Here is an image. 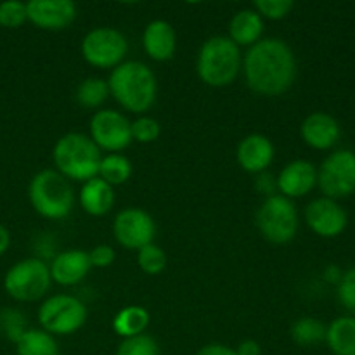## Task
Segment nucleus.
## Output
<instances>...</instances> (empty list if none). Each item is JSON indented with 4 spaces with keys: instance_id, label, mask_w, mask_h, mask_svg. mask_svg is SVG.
Masks as SVG:
<instances>
[{
    "instance_id": "obj_39",
    "label": "nucleus",
    "mask_w": 355,
    "mask_h": 355,
    "mask_svg": "<svg viewBox=\"0 0 355 355\" xmlns=\"http://www.w3.org/2000/svg\"><path fill=\"white\" fill-rule=\"evenodd\" d=\"M324 277H326V281H329V283H340L343 277V274L336 266H329L328 269L324 270Z\"/></svg>"
},
{
    "instance_id": "obj_9",
    "label": "nucleus",
    "mask_w": 355,
    "mask_h": 355,
    "mask_svg": "<svg viewBox=\"0 0 355 355\" xmlns=\"http://www.w3.org/2000/svg\"><path fill=\"white\" fill-rule=\"evenodd\" d=\"M128 42L121 31L114 28H94L83 37L82 55L90 66L101 69L116 68L125 61Z\"/></svg>"
},
{
    "instance_id": "obj_32",
    "label": "nucleus",
    "mask_w": 355,
    "mask_h": 355,
    "mask_svg": "<svg viewBox=\"0 0 355 355\" xmlns=\"http://www.w3.org/2000/svg\"><path fill=\"white\" fill-rule=\"evenodd\" d=\"M26 21V3L19 2V0H7V2L0 3V26L14 30Z\"/></svg>"
},
{
    "instance_id": "obj_30",
    "label": "nucleus",
    "mask_w": 355,
    "mask_h": 355,
    "mask_svg": "<svg viewBox=\"0 0 355 355\" xmlns=\"http://www.w3.org/2000/svg\"><path fill=\"white\" fill-rule=\"evenodd\" d=\"M0 328L6 333L7 338L12 340L14 343L19 342L21 336L30 329L26 318L16 309H6V311L0 312Z\"/></svg>"
},
{
    "instance_id": "obj_22",
    "label": "nucleus",
    "mask_w": 355,
    "mask_h": 355,
    "mask_svg": "<svg viewBox=\"0 0 355 355\" xmlns=\"http://www.w3.org/2000/svg\"><path fill=\"white\" fill-rule=\"evenodd\" d=\"M326 343L335 355H355V318H338L326 328Z\"/></svg>"
},
{
    "instance_id": "obj_8",
    "label": "nucleus",
    "mask_w": 355,
    "mask_h": 355,
    "mask_svg": "<svg viewBox=\"0 0 355 355\" xmlns=\"http://www.w3.org/2000/svg\"><path fill=\"white\" fill-rule=\"evenodd\" d=\"M87 321V307L73 295H54L38 309V322L49 335H73L83 328Z\"/></svg>"
},
{
    "instance_id": "obj_15",
    "label": "nucleus",
    "mask_w": 355,
    "mask_h": 355,
    "mask_svg": "<svg viewBox=\"0 0 355 355\" xmlns=\"http://www.w3.org/2000/svg\"><path fill=\"white\" fill-rule=\"evenodd\" d=\"M318 184V170L307 159H295L288 163L276 179V186L281 196L302 198L311 193Z\"/></svg>"
},
{
    "instance_id": "obj_6",
    "label": "nucleus",
    "mask_w": 355,
    "mask_h": 355,
    "mask_svg": "<svg viewBox=\"0 0 355 355\" xmlns=\"http://www.w3.org/2000/svg\"><path fill=\"white\" fill-rule=\"evenodd\" d=\"M255 224L267 241L274 245L290 243L298 231L297 208L288 198L272 194L257 210Z\"/></svg>"
},
{
    "instance_id": "obj_12",
    "label": "nucleus",
    "mask_w": 355,
    "mask_h": 355,
    "mask_svg": "<svg viewBox=\"0 0 355 355\" xmlns=\"http://www.w3.org/2000/svg\"><path fill=\"white\" fill-rule=\"evenodd\" d=\"M113 234L118 245L127 250H141L151 245L156 234V224L148 211L141 208H125L114 217Z\"/></svg>"
},
{
    "instance_id": "obj_7",
    "label": "nucleus",
    "mask_w": 355,
    "mask_h": 355,
    "mask_svg": "<svg viewBox=\"0 0 355 355\" xmlns=\"http://www.w3.org/2000/svg\"><path fill=\"white\" fill-rule=\"evenodd\" d=\"M52 283L51 269L40 259H24L14 263L3 277L7 295L17 302H35L44 297Z\"/></svg>"
},
{
    "instance_id": "obj_36",
    "label": "nucleus",
    "mask_w": 355,
    "mask_h": 355,
    "mask_svg": "<svg viewBox=\"0 0 355 355\" xmlns=\"http://www.w3.org/2000/svg\"><path fill=\"white\" fill-rule=\"evenodd\" d=\"M276 187H277L276 179H274L272 175H269L267 172L259 173V179H257V189H259L260 193L267 194V198H269V196H272Z\"/></svg>"
},
{
    "instance_id": "obj_40",
    "label": "nucleus",
    "mask_w": 355,
    "mask_h": 355,
    "mask_svg": "<svg viewBox=\"0 0 355 355\" xmlns=\"http://www.w3.org/2000/svg\"><path fill=\"white\" fill-rule=\"evenodd\" d=\"M9 245H10L9 231H7V229L0 224V255H3V253L7 252Z\"/></svg>"
},
{
    "instance_id": "obj_20",
    "label": "nucleus",
    "mask_w": 355,
    "mask_h": 355,
    "mask_svg": "<svg viewBox=\"0 0 355 355\" xmlns=\"http://www.w3.org/2000/svg\"><path fill=\"white\" fill-rule=\"evenodd\" d=\"M114 191L107 182H104L99 177L83 182L80 189V205L83 211H87L92 217H103L113 208Z\"/></svg>"
},
{
    "instance_id": "obj_19",
    "label": "nucleus",
    "mask_w": 355,
    "mask_h": 355,
    "mask_svg": "<svg viewBox=\"0 0 355 355\" xmlns=\"http://www.w3.org/2000/svg\"><path fill=\"white\" fill-rule=\"evenodd\" d=\"M300 134L305 144L324 151V149L333 148L338 142L340 125L331 114L312 113L302 123Z\"/></svg>"
},
{
    "instance_id": "obj_25",
    "label": "nucleus",
    "mask_w": 355,
    "mask_h": 355,
    "mask_svg": "<svg viewBox=\"0 0 355 355\" xmlns=\"http://www.w3.org/2000/svg\"><path fill=\"white\" fill-rule=\"evenodd\" d=\"M132 175V163L128 162V158H125L120 153H113V155H107L104 158H101L99 163V173L97 177L103 179L104 182L113 186H120L125 184Z\"/></svg>"
},
{
    "instance_id": "obj_23",
    "label": "nucleus",
    "mask_w": 355,
    "mask_h": 355,
    "mask_svg": "<svg viewBox=\"0 0 355 355\" xmlns=\"http://www.w3.org/2000/svg\"><path fill=\"white\" fill-rule=\"evenodd\" d=\"M151 315L141 305H128L121 309L113 319V329L121 338H132V336L144 335L146 328L149 326Z\"/></svg>"
},
{
    "instance_id": "obj_2",
    "label": "nucleus",
    "mask_w": 355,
    "mask_h": 355,
    "mask_svg": "<svg viewBox=\"0 0 355 355\" xmlns=\"http://www.w3.org/2000/svg\"><path fill=\"white\" fill-rule=\"evenodd\" d=\"M107 87L114 101L135 114L151 110L158 94L155 73L141 61H123L118 64L111 71Z\"/></svg>"
},
{
    "instance_id": "obj_24",
    "label": "nucleus",
    "mask_w": 355,
    "mask_h": 355,
    "mask_svg": "<svg viewBox=\"0 0 355 355\" xmlns=\"http://www.w3.org/2000/svg\"><path fill=\"white\" fill-rule=\"evenodd\" d=\"M17 355H59L58 342L44 329L30 328L16 343Z\"/></svg>"
},
{
    "instance_id": "obj_4",
    "label": "nucleus",
    "mask_w": 355,
    "mask_h": 355,
    "mask_svg": "<svg viewBox=\"0 0 355 355\" xmlns=\"http://www.w3.org/2000/svg\"><path fill=\"white\" fill-rule=\"evenodd\" d=\"M58 172L68 180L87 182L99 173L101 149L85 134L69 132L62 135L52 151Z\"/></svg>"
},
{
    "instance_id": "obj_26",
    "label": "nucleus",
    "mask_w": 355,
    "mask_h": 355,
    "mask_svg": "<svg viewBox=\"0 0 355 355\" xmlns=\"http://www.w3.org/2000/svg\"><path fill=\"white\" fill-rule=\"evenodd\" d=\"M291 338L300 347H312L326 340V326L314 318H302L291 326Z\"/></svg>"
},
{
    "instance_id": "obj_34",
    "label": "nucleus",
    "mask_w": 355,
    "mask_h": 355,
    "mask_svg": "<svg viewBox=\"0 0 355 355\" xmlns=\"http://www.w3.org/2000/svg\"><path fill=\"white\" fill-rule=\"evenodd\" d=\"M338 298L347 311L355 314V267L343 274L338 283Z\"/></svg>"
},
{
    "instance_id": "obj_16",
    "label": "nucleus",
    "mask_w": 355,
    "mask_h": 355,
    "mask_svg": "<svg viewBox=\"0 0 355 355\" xmlns=\"http://www.w3.org/2000/svg\"><path fill=\"white\" fill-rule=\"evenodd\" d=\"M276 149L269 137L262 134H250L239 142L236 158L239 166L248 173H263L274 162Z\"/></svg>"
},
{
    "instance_id": "obj_29",
    "label": "nucleus",
    "mask_w": 355,
    "mask_h": 355,
    "mask_svg": "<svg viewBox=\"0 0 355 355\" xmlns=\"http://www.w3.org/2000/svg\"><path fill=\"white\" fill-rule=\"evenodd\" d=\"M116 355H159V345L149 335L132 336L118 345Z\"/></svg>"
},
{
    "instance_id": "obj_37",
    "label": "nucleus",
    "mask_w": 355,
    "mask_h": 355,
    "mask_svg": "<svg viewBox=\"0 0 355 355\" xmlns=\"http://www.w3.org/2000/svg\"><path fill=\"white\" fill-rule=\"evenodd\" d=\"M196 355H238L234 349L227 345H222V343H210V345H205L203 349H200V352Z\"/></svg>"
},
{
    "instance_id": "obj_21",
    "label": "nucleus",
    "mask_w": 355,
    "mask_h": 355,
    "mask_svg": "<svg viewBox=\"0 0 355 355\" xmlns=\"http://www.w3.org/2000/svg\"><path fill=\"white\" fill-rule=\"evenodd\" d=\"M263 33V19L255 9H243L229 23V38L238 47H252Z\"/></svg>"
},
{
    "instance_id": "obj_38",
    "label": "nucleus",
    "mask_w": 355,
    "mask_h": 355,
    "mask_svg": "<svg viewBox=\"0 0 355 355\" xmlns=\"http://www.w3.org/2000/svg\"><path fill=\"white\" fill-rule=\"evenodd\" d=\"M238 355H262V347L255 340H245V342L239 343V347L236 349Z\"/></svg>"
},
{
    "instance_id": "obj_17",
    "label": "nucleus",
    "mask_w": 355,
    "mask_h": 355,
    "mask_svg": "<svg viewBox=\"0 0 355 355\" xmlns=\"http://www.w3.org/2000/svg\"><path fill=\"white\" fill-rule=\"evenodd\" d=\"M49 269H51L52 281H55L61 286H75L85 279L92 266H90L87 252L66 250V252H61L54 257Z\"/></svg>"
},
{
    "instance_id": "obj_13",
    "label": "nucleus",
    "mask_w": 355,
    "mask_h": 355,
    "mask_svg": "<svg viewBox=\"0 0 355 355\" xmlns=\"http://www.w3.org/2000/svg\"><path fill=\"white\" fill-rule=\"evenodd\" d=\"M347 211L329 198H318L305 208V222L321 238H336L347 227Z\"/></svg>"
},
{
    "instance_id": "obj_11",
    "label": "nucleus",
    "mask_w": 355,
    "mask_h": 355,
    "mask_svg": "<svg viewBox=\"0 0 355 355\" xmlns=\"http://www.w3.org/2000/svg\"><path fill=\"white\" fill-rule=\"evenodd\" d=\"M90 139L104 151H123L132 142L130 121L114 110H101L90 118Z\"/></svg>"
},
{
    "instance_id": "obj_5",
    "label": "nucleus",
    "mask_w": 355,
    "mask_h": 355,
    "mask_svg": "<svg viewBox=\"0 0 355 355\" xmlns=\"http://www.w3.org/2000/svg\"><path fill=\"white\" fill-rule=\"evenodd\" d=\"M30 203L38 215L49 220H62L75 205V193L58 170H42L30 182Z\"/></svg>"
},
{
    "instance_id": "obj_14",
    "label": "nucleus",
    "mask_w": 355,
    "mask_h": 355,
    "mask_svg": "<svg viewBox=\"0 0 355 355\" xmlns=\"http://www.w3.org/2000/svg\"><path fill=\"white\" fill-rule=\"evenodd\" d=\"M28 21L40 30L61 31L76 17V6L71 0H31L26 3Z\"/></svg>"
},
{
    "instance_id": "obj_10",
    "label": "nucleus",
    "mask_w": 355,
    "mask_h": 355,
    "mask_svg": "<svg viewBox=\"0 0 355 355\" xmlns=\"http://www.w3.org/2000/svg\"><path fill=\"white\" fill-rule=\"evenodd\" d=\"M318 184L329 200H340L355 193V153L338 149L322 162Z\"/></svg>"
},
{
    "instance_id": "obj_31",
    "label": "nucleus",
    "mask_w": 355,
    "mask_h": 355,
    "mask_svg": "<svg viewBox=\"0 0 355 355\" xmlns=\"http://www.w3.org/2000/svg\"><path fill=\"white\" fill-rule=\"evenodd\" d=\"M130 132L132 141H137L141 144H149L155 142L162 134V127H159L158 120L151 116H139L137 120L130 121Z\"/></svg>"
},
{
    "instance_id": "obj_18",
    "label": "nucleus",
    "mask_w": 355,
    "mask_h": 355,
    "mask_svg": "<svg viewBox=\"0 0 355 355\" xmlns=\"http://www.w3.org/2000/svg\"><path fill=\"white\" fill-rule=\"evenodd\" d=\"M142 47L155 61H170L177 51V35L172 24L163 19L151 21L142 33Z\"/></svg>"
},
{
    "instance_id": "obj_33",
    "label": "nucleus",
    "mask_w": 355,
    "mask_h": 355,
    "mask_svg": "<svg viewBox=\"0 0 355 355\" xmlns=\"http://www.w3.org/2000/svg\"><path fill=\"white\" fill-rule=\"evenodd\" d=\"M295 3L291 0H257L255 10L257 12L270 21H279L291 12Z\"/></svg>"
},
{
    "instance_id": "obj_28",
    "label": "nucleus",
    "mask_w": 355,
    "mask_h": 355,
    "mask_svg": "<svg viewBox=\"0 0 355 355\" xmlns=\"http://www.w3.org/2000/svg\"><path fill=\"white\" fill-rule=\"evenodd\" d=\"M137 263L141 267L142 272L149 274V276H156V274L163 272L166 267V255L158 245L151 243L146 245L137 252Z\"/></svg>"
},
{
    "instance_id": "obj_1",
    "label": "nucleus",
    "mask_w": 355,
    "mask_h": 355,
    "mask_svg": "<svg viewBox=\"0 0 355 355\" xmlns=\"http://www.w3.org/2000/svg\"><path fill=\"white\" fill-rule=\"evenodd\" d=\"M241 68L246 85L266 97L281 96L297 78V59L281 38H260L248 49Z\"/></svg>"
},
{
    "instance_id": "obj_27",
    "label": "nucleus",
    "mask_w": 355,
    "mask_h": 355,
    "mask_svg": "<svg viewBox=\"0 0 355 355\" xmlns=\"http://www.w3.org/2000/svg\"><path fill=\"white\" fill-rule=\"evenodd\" d=\"M110 96V87L107 82L103 78H97V76H90L85 78L76 89V101L78 104H82L83 107H99L104 101Z\"/></svg>"
},
{
    "instance_id": "obj_3",
    "label": "nucleus",
    "mask_w": 355,
    "mask_h": 355,
    "mask_svg": "<svg viewBox=\"0 0 355 355\" xmlns=\"http://www.w3.org/2000/svg\"><path fill=\"white\" fill-rule=\"evenodd\" d=\"M241 51L231 38L224 35L208 38L198 52V76L208 87L220 89L231 85L241 71Z\"/></svg>"
},
{
    "instance_id": "obj_35",
    "label": "nucleus",
    "mask_w": 355,
    "mask_h": 355,
    "mask_svg": "<svg viewBox=\"0 0 355 355\" xmlns=\"http://www.w3.org/2000/svg\"><path fill=\"white\" fill-rule=\"evenodd\" d=\"M114 259H116L114 250L107 245H97L89 252L90 266L97 267V269H106L114 262Z\"/></svg>"
}]
</instances>
